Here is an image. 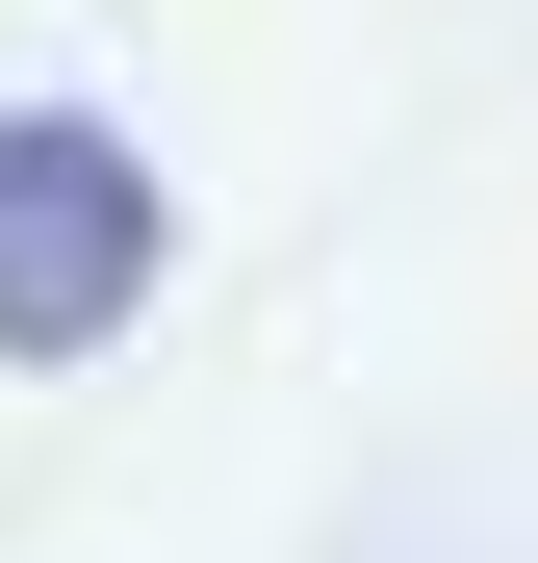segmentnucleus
Here are the masks:
<instances>
[{
	"label": "nucleus",
	"instance_id": "f257e3e1",
	"mask_svg": "<svg viewBox=\"0 0 538 563\" xmlns=\"http://www.w3.org/2000/svg\"><path fill=\"white\" fill-rule=\"evenodd\" d=\"M179 282V179L103 129V103H0V358H103L129 308Z\"/></svg>",
	"mask_w": 538,
	"mask_h": 563
}]
</instances>
